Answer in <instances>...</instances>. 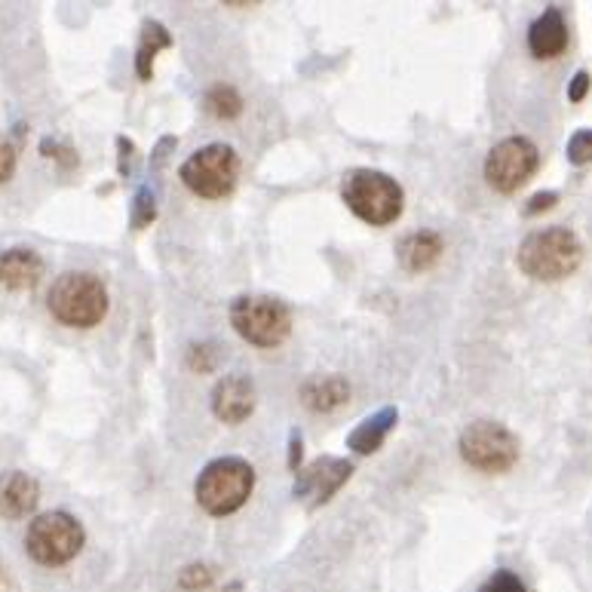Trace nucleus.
I'll use <instances>...</instances> for the list:
<instances>
[{
  "label": "nucleus",
  "instance_id": "f257e3e1",
  "mask_svg": "<svg viewBox=\"0 0 592 592\" xmlns=\"http://www.w3.org/2000/svg\"><path fill=\"white\" fill-rule=\"evenodd\" d=\"M583 262V243L568 227H543L522 239L516 252L519 271L540 283H559L571 277Z\"/></svg>",
  "mask_w": 592,
  "mask_h": 592
},
{
  "label": "nucleus",
  "instance_id": "f03ea898",
  "mask_svg": "<svg viewBox=\"0 0 592 592\" xmlns=\"http://www.w3.org/2000/svg\"><path fill=\"white\" fill-rule=\"evenodd\" d=\"M47 307L68 329H93L108 316V289L90 271H68L55 279Z\"/></svg>",
  "mask_w": 592,
  "mask_h": 592
},
{
  "label": "nucleus",
  "instance_id": "7ed1b4c3",
  "mask_svg": "<svg viewBox=\"0 0 592 592\" xmlns=\"http://www.w3.org/2000/svg\"><path fill=\"white\" fill-rule=\"evenodd\" d=\"M341 200L356 218L371 227H387L402 215L406 194L402 185L381 170H354L344 175Z\"/></svg>",
  "mask_w": 592,
  "mask_h": 592
},
{
  "label": "nucleus",
  "instance_id": "20e7f679",
  "mask_svg": "<svg viewBox=\"0 0 592 592\" xmlns=\"http://www.w3.org/2000/svg\"><path fill=\"white\" fill-rule=\"evenodd\" d=\"M255 470L243 458H215L203 467L194 486V498L210 516H231L252 498Z\"/></svg>",
  "mask_w": 592,
  "mask_h": 592
},
{
  "label": "nucleus",
  "instance_id": "39448f33",
  "mask_svg": "<svg viewBox=\"0 0 592 592\" xmlns=\"http://www.w3.org/2000/svg\"><path fill=\"white\" fill-rule=\"evenodd\" d=\"M231 326L255 347H279L292 335V310L274 295H239L231 304Z\"/></svg>",
  "mask_w": 592,
  "mask_h": 592
},
{
  "label": "nucleus",
  "instance_id": "423d86ee",
  "mask_svg": "<svg viewBox=\"0 0 592 592\" xmlns=\"http://www.w3.org/2000/svg\"><path fill=\"white\" fill-rule=\"evenodd\" d=\"M178 178L185 182L191 194L203 200H224L234 194L239 182V157L237 151L224 142L206 145L194 151L191 157L182 163Z\"/></svg>",
  "mask_w": 592,
  "mask_h": 592
},
{
  "label": "nucleus",
  "instance_id": "0eeeda50",
  "mask_svg": "<svg viewBox=\"0 0 592 592\" xmlns=\"http://www.w3.org/2000/svg\"><path fill=\"white\" fill-rule=\"evenodd\" d=\"M86 543V531L71 513H43L25 531V553L43 568L68 565Z\"/></svg>",
  "mask_w": 592,
  "mask_h": 592
},
{
  "label": "nucleus",
  "instance_id": "6e6552de",
  "mask_svg": "<svg viewBox=\"0 0 592 592\" xmlns=\"http://www.w3.org/2000/svg\"><path fill=\"white\" fill-rule=\"evenodd\" d=\"M458 451L461 458L479 473H507L513 470L522 446L519 436L498 421H473L463 427L461 439H458Z\"/></svg>",
  "mask_w": 592,
  "mask_h": 592
},
{
  "label": "nucleus",
  "instance_id": "1a4fd4ad",
  "mask_svg": "<svg viewBox=\"0 0 592 592\" xmlns=\"http://www.w3.org/2000/svg\"><path fill=\"white\" fill-rule=\"evenodd\" d=\"M540 151L525 135H510L488 151L486 182L498 194H516L538 172Z\"/></svg>",
  "mask_w": 592,
  "mask_h": 592
},
{
  "label": "nucleus",
  "instance_id": "9d476101",
  "mask_svg": "<svg viewBox=\"0 0 592 592\" xmlns=\"http://www.w3.org/2000/svg\"><path fill=\"white\" fill-rule=\"evenodd\" d=\"M350 476H354V463L347 458L323 455V458H316V461H310L295 473L292 494H295V500L307 503L310 510H316V507L329 503L350 482Z\"/></svg>",
  "mask_w": 592,
  "mask_h": 592
},
{
  "label": "nucleus",
  "instance_id": "9b49d317",
  "mask_svg": "<svg viewBox=\"0 0 592 592\" xmlns=\"http://www.w3.org/2000/svg\"><path fill=\"white\" fill-rule=\"evenodd\" d=\"M255 384L246 375H224L212 390V415L222 423L237 427L255 411Z\"/></svg>",
  "mask_w": 592,
  "mask_h": 592
},
{
  "label": "nucleus",
  "instance_id": "f8f14e48",
  "mask_svg": "<svg viewBox=\"0 0 592 592\" xmlns=\"http://www.w3.org/2000/svg\"><path fill=\"white\" fill-rule=\"evenodd\" d=\"M40 503V486L38 479H31L22 470H10L0 473V516L3 519H28L38 510Z\"/></svg>",
  "mask_w": 592,
  "mask_h": 592
},
{
  "label": "nucleus",
  "instance_id": "ddd939ff",
  "mask_svg": "<svg viewBox=\"0 0 592 592\" xmlns=\"http://www.w3.org/2000/svg\"><path fill=\"white\" fill-rule=\"evenodd\" d=\"M568 47V22L559 7H550L531 22L528 28V50L534 59H555L565 53Z\"/></svg>",
  "mask_w": 592,
  "mask_h": 592
},
{
  "label": "nucleus",
  "instance_id": "4468645a",
  "mask_svg": "<svg viewBox=\"0 0 592 592\" xmlns=\"http://www.w3.org/2000/svg\"><path fill=\"white\" fill-rule=\"evenodd\" d=\"M43 277V262L34 249L0 252V286L10 292H31Z\"/></svg>",
  "mask_w": 592,
  "mask_h": 592
},
{
  "label": "nucleus",
  "instance_id": "2eb2a0df",
  "mask_svg": "<svg viewBox=\"0 0 592 592\" xmlns=\"http://www.w3.org/2000/svg\"><path fill=\"white\" fill-rule=\"evenodd\" d=\"M302 406L316 411V415H329L335 408L347 406L350 399V384L341 375H316L310 381L302 384Z\"/></svg>",
  "mask_w": 592,
  "mask_h": 592
},
{
  "label": "nucleus",
  "instance_id": "dca6fc26",
  "mask_svg": "<svg viewBox=\"0 0 592 592\" xmlns=\"http://www.w3.org/2000/svg\"><path fill=\"white\" fill-rule=\"evenodd\" d=\"M442 252H446V243L436 231H415L399 243V262L408 274H423L442 258Z\"/></svg>",
  "mask_w": 592,
  "mask_h": 592
},
{
  "label": "nucleus",
  "instance_id": "f3484780",
  "mask_svg": "<svg viewBox=\"0 0 592 592\" xmlns=\"http://www.w3.org/2000/svg\"><path fill=\"white\" fill-rule=\"evenodd\" d=\"M396 421H399V411L394 406L375 411L363 423H356L354 433L347 436V448H354L356 455H375L384 446V439L390 436Z\"/></svg>",
  "mask_w": 592,
  "mask_h": 592
},
{
  "label": "nucleus",
  "instance_id": "a211bd4d",
  "mask_svg": "<svg viewBox=\"0 0 592 592\" xmlns=\"http://www.w3.org/2000/svg\"><path fill=\"white\" fill-rule=\"evenodd\" d=\"M172 34L160 22H145L142 25V40H139V53H135V74L139 80L154 78V59L160 50H170Z\"/></svg>",
  "mask_w": 592,
  "mask_h": 592
},
{
  "label": "nucleus",
  "instance_id": "6ab92c4d",
  "mask_svg": "<svg viewBox=\"0 0 592 592\" xmlns=\"http://www.w3.org/2000/svg\"><path fill=\"white\" fill-rule=\"evenodd\" d=\"M203 105H206L212 118L234 120L243 114V95L231 83H215L210 93H206V99H203Z\"/></svg>",
  "mask_w": 592,
  "mask_h": 592
},
{
  "label": "nucleus",
  "instance_id": "aec40b11",
  "mask_svg": "<svg viewBox=\"0 0 592 592\" xmlns=\"http://www.w3.org/2000/svg\"><path fill=\"white\" fill-rule=\"evenodd\" d=\"M154 218H157V197H154V191L147 185L139 187L135 197H132V227L142 231V227H147Z\"/></svg>",
  "mask_w": 592,
  "mask_h": 592
},
{
  "label": "nucleus",
  "instance_id": "412c9836",
  "mask_svg": "<svg viewBox=\"0 0 592 592\" xmlns=\"http://www.w3.org/2000/svg\"><path fill=\"white\" fill-rule=\"evenodd\" d=\"M568 163L574 166H586L592 163V130H578L571 139H568Z\"/></svg>",
  "mask_w": 592,
  "mask_h": 592
},
{
  "label": "nucleus",
  "instance_id": "4be33fe9",
  "mask_svg": "<svg viewBox=\"0 0 592 592\" xmlns=\"http://www.w3.org/2000/svg\"><path fill=\"white\" fill-rule=\"evenodd\" d=\"M212 580H215V571L210 565H187L182 574H178V586L187 592H200L212 586Z\"/></svg>",
  "mask_w": 592,
  "mask_h": 592
},
{
  "label": "nucleus",
  "instance_id": "5701e85b",
  "mask_svg": "<svg viewBox=\"0 0 592 592\" xmlns=\"http://www.w3.org/2000/svg\"><path fill=\"white\" fill-rule=\"evenodd\" d=\"M479 592H525V583L519 580V574L500 568V571H494V574L479 586Z\"/></svg>",
  "mask_w": 592,
  "mask_h": 592
},
{
  "label": "nucleus",
  "instance_id": "b1692460",
  "mask_svg": "<svg viewBox=\"0 0 592 592\" xmlns=\"http://www.w3.org/2000/svg\"><path fill=\"white\" fill-rule=\"evenodd\" d=\"M187 366L200 371V375L215 369V347H212V344H194V347L187 350Z\"/></svg>",
  "mask_w": 592,
  "mask_h": 592
},
{
  "label": "nucleus",
  "instance_id": "393cba45",
  "mask_svg": "<svg viewBox=\"0 0 592 592\" xmlns=\"http://www.w3.org/2000/svg\"><path fill=\"white\" fill-rule=\"evenodd\" d=\"M13 172H16V147L10 139H3V135H0V185H3V182H10V178H13Z\"/></svg>",
  "mask_w": 592,
  "mask_h": 592
},
{
  "label": "nucleus",
  "instance_id": "a878e982",
  "mask_svg": "<svg viewBox=\"0 0 592 592\" xmlns=\"http://www.w3.org/2000/svg\"><path fill=\"white\" fill-rule=\"evenodd\" d=\"M590 86H592L590 74H586V71H578V74L571 78V83H568V102L580 105V102L590 95Z\"/></svg>",
  "mask_w": 592,
  "mask_h": 592
},
{
  "label": "nucleus",
  "instance_id": "bb28decb",
  "mask_svg": "<svg viewBox=\"0 0 592 592\" xmlns=\"http://www.w3.org/2000/svg\"><path fill=\"white\" fill-rule=\"evenodd\" d=\"M555 203H559V194H555V191H540V194H534V197L528 200L525 215H540V212L553 210Z\"/></svg>",
  "mask_w": 592,
  "mask_h": 592
},
{
  "label": "nucleus",
  "instance_id": "cd10ccee",
  "mask_svg": "<svg viewBox=\"0 0 592 592\" xmlns=\"http://www.w3.org/2000/svg\"><path fill=\"white\" fill-rule=\"evenodd\" d=\"M118 147H120V175L126 178V175H132V170H135V145H132L126 135H120Z\"/></svg>",
  "mask_w": 592,
  "mask_h": 592
},
{
  "label": "nucleus",
  "instance_id": "c85d7f7f",
  "mask_svg": "<svg viewBox=\"0 0 592 592\" xmlns=\"http://www.w3.org/2000/svg\"><path fill=\"white\" fill-rule=\"evenodd\" d=\"M298 463H302V433H298V430H292V436H289V470L292 473H298Z\"/></svg>",
  "mask_w": 592,
  "mask_h": 592
}]
</instances>
